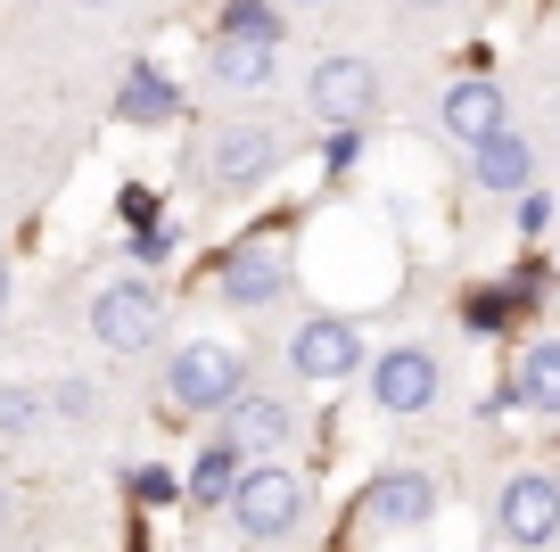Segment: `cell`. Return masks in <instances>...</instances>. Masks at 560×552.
Here are the masks:
<instances>
[{"instance_id": "cell-1", "label": "cell", "mask_w": 560, "mask_h": 552, "mask_svg": "<svg viewBox=\"0 0 560 552\" xmlns=\"http://www.w3.org/2000/svg\"><path fill=\"white\" fill-rule=\"evenodd\" d=\"M240 388H247V363H240V346H223V338L182 346L174 371H165V396H174L182 413H231Z\"/></svg>"}, {"instance_id": "cell-2", "label": "cell", "mask_w": 560, "mask_h": 552, "mask_svg": "<svg viewBox=\"0 0 560 552\" xmlns=\"http://www.w3.org/2000/svg\"><path fill=\"white\" fill-rule=\"evenodd\" d=\"M231 519H240V536H256V544L298 536L305 528V479H298V470H240V486H231Z\"/></svg>"}, {"instance_id": "cell-3", "label": "cell", "mask_w": 560, "mask_h": 552, "mask_svg": "<svg viewBox=\"0 0 560 552\" xmlns=\"http://www.w3.org/2000/svg\"><path fill=\"white\" fill-rule=\"evenodd\" d=\"M165 306L149 280H116V289H100V306H91V330H100V346H116V355H140V346L158 338Z\"/></svg>"}, {"instance_id": "cell-4", "label": "cell", "mask_w": 560, "mask_h": 552, "mask_svg": "<svg viewBox=\"0 0 560 552\" xmlns=\"http://www.w3.org/2000/svg\"><path fill=\"white\" fill-rule=\"evenodd\" d=\"M289 355H298V380L338 388V380H354L363 346H354V322H338V313H314V322H305L298 338H289Z\"/></svg>"}, {"instance_id": "cell-5", "label": "cell", "mask_w": 560, "mask_h": 552, "mask_svg": "<svg viewBox=\"0 0 560 552\" xmlns=\"http://www.w3.org/2000/svg\"><path fill=\"white\" fill-rule=\"evenodd\" d=\"M429 511H438V486L420 479V470H387V479H371L363 486V519L380 536H412V528H429Z\"/></svg>"}, {"instance_id": "cell-6", "label": "cell", "mask_w": 560, "mask_h": 552, "mask_svg": "<svg viewBox=\"0 0 560 552\" xmlns=\"http://www.w3.org/2000/svg\"><path fill=\"white\" fill-rule=\"evenodd\" d=\"M371 404H380V413H429V404H438V355H429V346H396V355H380V371H371Z\"/></svg>"}, {"instance_id": "cell-7", "label": "cell", "mask_w": 560, "mask_h": 552, "mask_svg": "<svg viewBox=\"0 0 560 552\" xmlns=\"http://www.w3.org/2000/svg\"><path fill=\"white\" fill-rule=\"evenodd\" d=\"M494 528H503V544H552L560 536V486L552 479H511L503 503H494Z\"/></svg>"}, {"instance_id": "cell-8", "label": "cell", "mask_w": 560, "mask_h": 552, "mask_svg": "<svg viewBox=\"0 0 560 552\" xmlns=\"http://www.w3.org/2000/svg\"><path fill=\"white\" fill-rule=\"evenodd\" d=\"M371 107H380V74H371L363 58L338 50V58H322V67H314V116L322 124H363Z\"/></svg>"}, {"instance_id": "cell-9", "label": "cell", "mask_w": 560, "mask_h": 552, "mask_svg": "<svg viewBox=\"0 0 560 552\" xmlns=\"http://www.w3.org/2000/svg\"><path fill=\"white\" fill-rule=\"evenodd\" d=\"M207 173H214V191H256L264 173H272V133H256V124L223 133L207 149Z\"/></svg>"}, {"instance_id": "cell-10", "label": "cell", "mask_w": 560, "mask_h": 552, "mask_svg": "<svg viewBox=\"0 0 560 552\" xmlns=\"http://www.w3.org/2000/svg\"><path fill=\"white\" fill-rule=\"evenodd\" d=\"M207 74H214V83H231V91L272 83V34H240V25H223L214 50H207Z\"/></svg>"}, {"instance_id": "cell-11", "label": "cell", "mask_w": 560, "mask_h": 552, "mask_svg": "<svg viewBox=\"0 0 560 552\" xmlns=\"http://www.w3.org/2000/svg\"><path fill=\"white\" fill-rule=\"evenodd\" d=\"M445 133H454L462 149L494 140V133H503V91H494V83H454V91H445Z\"/></svg>"}, {"instance_id": "cell-12", "label": "cell", "mask_w": 560, "mask_h": 552, "mask_svg": "<svg viewBox=\"0 0 560 552\" xmlns=\"http://www.w3.org/2000/svg\"><path fill=\"white\" fill-rule=\"evenodd\" d=\"M223 437H240V446H289V437H298V413H289V404H272V396H247V388H240V404L223 413Z\"/></svg>"}, {"instance_id": "cell-13", "label": "cell", "mask_w": 560, "mask_h": 552, "mask_svg": "<svg viewBox=\"0 0 560 552\" xmlns=\"http://www.w3.org/2000/svg\"><path fill=\"white\" fill-rule=\"evenodd\" d=\"M214 289H223L231 306H264V297H280V264H272V248H264V240H247L240 256H231L223 273H214Z\"/></svg>"}, {"instance_id": "cell-14", "label": "cell", "mask_w": 560, "mask_h": 552, "mask_svg": "<svg viewBox=\"0 0 560 552\" xmlns=\"http://www.w3.org/2000/svg\"><path fill=\"white\" fill-rule=\"evenodd\" d=\"M520 404L544 421H560V338H536L520 355Z\"/></svg>"}, {"instance_id": "cell-15", "label": "cell", "mask_w": 560, "mask_h": 552, "mask_svg": "<svg viewBox=\"0 0 560 552\" xmlns=\"http://www.w3.org/2000/svg\"><path fill=\"white\" fill-rule=\"evenodd\" d=\"M174 83H165V74L158 67H132V74H124V91H116V116L124 124H158V116H174Z\"/></svg>"}, {"instance_id": "cell-16", "label": "cell", "mask_w": 560, "mask_h": 552, "mask_svg": "<svg viewBox=\"0 0 560 552\" xmlns=\"http://www.w3.org/2000/svg\"><path fill=\"white\" fill-rule=\"evenodd\" d=\"M240 437H214L207 453H198V470H190V495L198 503H231V486H240Z\"/></svg>"}, {"instance_id": "cell-17", "label": "cell", "mask_w": 560, "mask_h": 552, "mask_svg": "<svg viewBox=\"0 0 560 552\" xmlns=\"http://www.w3.org/2000/svg\"><path fill=\"white\" fill-rule=\"evenodd\" d=\"M527 173H536V157H527L511 133L478 140V182H487V191H527Z\"/></svg>"}, {"instance_id": "cell-18", "label": "cell", "mask_w": 560, "mask_h": 552, "mask_svg": "<svg viewBox=\"0 0 560 552\" xmlns=\"http://www.w3.org/2000/svg\"><path fill=\"white\" fill-rule=\"evenodd\" d=\"M34 421H42V404L25 396V388H0V429H9V437H25Z\"/></svg>"}, {"instance_id": "cell-19", "label": "cell", "mask_w": 560, "mask_h": 552, "mask_svg": "<svg viewBox=\"0 0 560 552\" xmlns=\"http://www.w3.org/2000/svg\"><path fill=\"white\" fill-rule=\"evenodd\" d=\"M124 256H132V264H165V256H174V231H132V240H124Z\"/></svg>"}, {"instance_id": "cell-20", "label": "cell", "mask_w": 560, "mask_h": 552, "mask_svg": "<svg viewBox=\"0 0 560 552\" xmlns=\"http://www.w3.org/2000/svg\"><path fill=\"white\" fill-rule=\"evenodd\" d=\"M223 25H240V34H272V9H264V0H231Z\"/></svg>"}, {"instance_id": "cell-21", "label": "cell", "mask_w": 560, "mask_h": 552, "mask_svg": "<svg viewBox=\"0 0 560 552\" xmlns=\"http://www.w3.org/2000/svg\"><path fill=\"white\" fill-rule=\"evenodd\" d=\"M132 486H140L149 503H165V495H174V479H165V470H132Z\"/></svg>"}, {"instance_id": "cell-22", "label": "cell", "mask_w": 560, "mask_h": 552, "mask_svg": "<svg viewBox=\"0 0 560 552\" xmlns=\"http://www.w3.org/2000/svg\"><path fill=\"white\" fill-rule=\"evenodd\" d=\"M0 306H9V264H0Z\"/></svg>"}, {"instance_id": "cell-23", "label": "cell", "mask_w": 560, "mask_h": 552, "mask_svg": "<svg viewBox=\"0 0 560 552\" xmlns=\"http://www.w3.org/2000/svg\"><path fill=\"white\" fill-rule=\"evenodd\" d=\"M412 9H445V0H412Z\"/></svg>"}, {"instance_id": "cell-24", "label": "cell", "mask_w": 560, "mask_h": 552, "mask_svg": "<svg viewBox=\"0 0 560 552\" xmlns=\"http://www.w3.org/2000/svg\"><path fill=\"white\" fill-rule=\"evenodd\" d=\"M298 9H330V0H298Z\"/></svg>"}, {"instance_id": "cell-25", "label": "cell", "mask_w": 560, "mask_h": 552, "mask_svg": "<svg viewBox=\"0 0 560 552\" xmlns=\"http://www.w3.org/2000/svg\"><path fill=\"white\" fill-rule=\"evenodd\" d=\"M83 9H107V0H83Z\"/></svg>"}]
</instances>
